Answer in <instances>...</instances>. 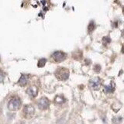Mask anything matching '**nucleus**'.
<instances>
[{
  "mask_svg": "<svg viewBox=\"0 0 124 124\" xmlns=\"http://www.w3.org/2000/svg\"><path fill=\"white\" fill-rule=\"evenodd\" d=\"M38 92V89L36 86H31L27 89V94L30 95V97H36Z\"/></svg>",
  "mask_w": 124,
  "mask_h": 124,
  "instance_id": "obj_7",
  "label": "nucleus"
},
{
  "mask_svg": "<svg viewBox=\"0 0 124 124\" xmlns=\"http://www.w3.org/2000/svg\"><path fill=\"white\" fill-rule=\"evenodd\" d=\"M101 81L100 79L98 78H95L93 79H92L90 81V86L93 88V89H98V88L100 87Z\"/></svg>",
  "mask_w": 124,
  "mask_h": 124,
  "instance_id": "obj_6",
  "label": "nucleus"
},
{
  "mask_svg": "<svg viewBox=\"0 0 124 124\" xmlns=\"http://www.w3.org/2000/svg\"><path fill=\"white\" fill-rule=\"evenodd\" d=\"M121 120H122V119L120 118V117H116V118H114L113 119V122L114 124H119L120 122H121Z\"/></svg>",
  "mask_w": 124,
  "mask_h": 124,
  "instance_id": "obj_14",
  "label": "nucleus"
},
{
  "mask_svg": "<svg viewBox=\"0 0 124 124\" xmlns=\"http://www.w3.org/2000/svg\"><path fill=\"white\" fill-rule=\"evenodd\" d=\"M28 80H29V77L27 75H23L20 77V80L18 81V84L20 85V86H25L27 85V84L28 83Z\"/></svg>",
  "mask_w": 124,
  "mask_h": 124,
  "instance_id": "obj_8",
  "label": "nucleus"
},
{
  "mask_svg": "<svg viewBox=\"0 0 124 124\" xmlns=\"http://www.w3.org/2000/svg\"><path fill=\"white\" fill-rule=\"evenodd\" d=\"M21 106V100L20 98L18 97H14L9 102L8 104V108L9 110L11 111H15L18 110Z\"/></svg>",
  "mask_w": 124,
  "mask_h": 124,
  "instance_id": "obj_2",
  "label": "nucleus"
},
{
  "mask_svg": "<svg viewBox=\"0 0 124 124\" xmlns=\"http://www.w3.org/2000/svg\"><path fill=\"white\" fill-rule=\"evenodd\" d=\"M122 52L124 54V45H123V48H122Z\"/></svg>",
  "mask_w": 124,
  "mask_h": 124,
  "instance_id": "obj_17",
  "label": "nucleus"
},
{
  "mask_svg": "<svg viewBox=\"0 0 124 124\" xmlns=\"http://www.w3.org/2000/svg\"><path fill=\"white\" fill-rule=\"evenodd\" d=\"M34 113H35V109L33 106H32L31 105H27V106L24 107L23 113L27 117H31L34 114Z\"/></svg>",
  "mask_w": 124,
  "mask_h": 124,
  "instance_id": "obj_5",
  "label": "nucleus"
},
{
  "mask_svg": "<svg viewBox=\"0 0 124 124\" xmlns=\"http://www.w3.org/2000/svg\"><path fill=\"white\" fill-rule=\"evenodd\" d=\"M52 58L56 62H61L67 58V54L63 51H55L52 54Z\"/></svg>",
  "mask_w": 124,
  "mask_h": 124,
  "instance_id": "obj_3",
  "label": "nucleus"
},
{
  "mask_svg": "<svg viewBox=\"0 0 124 124\" xmlns=\"http://www.w3.org/2000/svg\"><path fill=\"white\" fill-rule=\"evenodd\" d=\"M37 105H38V107H39L40 109H47L50 106V102L47 98L43 97L38 101Z\"/></svg>",
  "mask_w": 124,
  "mask_h": 124,
  "instance_id": "obj_4",
  "label": "nucleus"
},
{
  "mask_svg": "<svg viewBox=\"0 0 124 124\" xmlns=\"http://www.w3.org/2000/svg\"><path fill=\"white\" fill-rule=\"evenodd\" d=\"M64 102H65V98H64L62 96H57L55 98V102L57 103H59V104H61V103H63Z\"/></svg>",
  "mask_w": 124,
  "mask_h": 124,
  "instance_id": "obj_13",
  "label": "nucleus"
},
{
  "mask_svg": "<svg viewBox=\"0 0 124 124\" xmlns=\"http://www.w3.org/2000/svg\"><path fill=\"white\" fill-rule=\"evenodd\" d=\"M94 70L96 72H98L101 70V67H100V65H95V67H94Z\"/></svg>",
  "mask_w": 124,
  "mask_h": 124,
  "instance_id": "obj_16",
  "label": "nucleus"
},
{
  "mask_svg": "<svg viewBox=\"0 0 124 124\" xmlns=\"http://www.w3.org/2000/svg\"><path fill=\"white\" fill-rule=\"evenodd\" d=\"M47 62V60L45 58H41L39 61H38V67L39 68H42V67H43L44 65H45V64Z\"/></svg>",
  "mask_w": 124,
  "mask_h": 124,
  "instance_id": "obj_12",
  "label": "nucleus"
},
{
  "mask_svg": "<svg viewBox=\"0 0 124 124\" xmlns=\"http://www.w3.org/2000/svg\"><path fill=\"white\" fill-rule=\"evenodd\" d=\"M5 78V75H4V73H3L2 71H0V83L3 81Z\"/></svg>",
  "mask_w": 124,
  "mask_h": 124,
  "instance_id": "obj_15",
  "label": "nucleus"
},
{
  "mask_svg": "<svg viewBox=\"0 0 124 124\" xmlns=\"http://www.w3.org/2000/svg\"><path fill=\"white\" fill-rule=\"evenodd\" d=\"M95 23L94 21H91L90 23L88 24V33H92L95 29Z\"/></svg>",
  "mask_w": 124,
  "mask_h": 124,
  "instance_id": "obj_9",
  "label": "nucleus"
},
{
  "mask_svg": "<svg viewBox=\"0 0 124 124\" xmlns=\"http://www.w3.org/2000/svg\"><path fill=\"white\" fill-rule=\"evenodd\" d=\"M55 76L60 81H66L69 77V71L66 68H60L56 71Z\"/></svg>",
  "mask_w": 124,
  "mask_h": 124,
  "instance_id": "obj_1",
  "label": "nucleus"
},
{
  "mask_svg": "<svg viewBox=\"0 0 124 124\" xmlns=\"http://www.w3.org/2000/svg\"><path fill=\"white\" fill-rule=\"evenodd\" d=\"M105 92L107 93H111V92H113L114 91V86L112 85H108V86H105Z\"/></svg>",
  "mask_w": 124,
  "mask_h": 124,
  "instance_id": "obj_10",
  "label": "nucleus"
},
{
  "mask_svg": "<svg viewBox=\"0 0 124 124\" xmlns=\"http://www.w3.org/2000/svg\"><path fill=\"white\" fill-rule=\"evenodd\" d=\"M111 42V39H110V37H104L102 38V44L105 46H107L108 44L110 43Z\"/></svg>",
  "mask_w": 124,
  "mask_h": 124,
  "instance_id": "obj_11",
  "label": "nucleus"
}]
</instances>
